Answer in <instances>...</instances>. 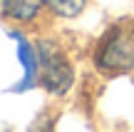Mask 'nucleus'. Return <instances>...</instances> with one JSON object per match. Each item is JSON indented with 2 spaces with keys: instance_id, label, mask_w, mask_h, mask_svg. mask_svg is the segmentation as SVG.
<instances>
[{
  "instance_id": "nucleus-1",
  "label": "nucleus",
  "mask_w": 134,
  "mask_h": 132,
  "mask_svg": "<svg viewBox=\"0 0 134 132\" xmlns=\"http://www.w3.org/2000/svg\"><path fill=\"white\" fill-rule=\"evenodd\" d=\"M94 62L102 72H109V75L134 70V33L127 30L124 25L112 28L99 40Z\"/></svg>"
},
{
  "instance_id": "nucleus-4",
  "label": "nucleus",
  "mask_w": 134,
  "mask_h": 132,
  "mask_svg": "<svg viewBox=\"0 0 134 132\" xmlns=\"http://www.w3.org/2000/svg\"><path fill=\"white\" fill-rule=\"evenodd\" d=\"M0 8L8 18L20 20V23H30L37 18L42 0H0Z\"/></svg>"
},
{
  "instance_id": "nucleus-5",
  "label": "nucleus",
  "mask_w": 134,
  "mask_h": 132,
  "mask_svg": "<svg viewBox=\"0 0 134 132\" xmlns=\"http://www.w3.org/2000/svg\"><path fill=\"white\" fill-rule=\"evenodd\" d=\"M45 8H50L55 15L60 18H77V15L85 10L87 0H42Z\"/></svg>"
},
{
  "instance_id": "nucleus-3",
  "label": "nucleus",
  "mask_w": 134,
  "mask_h": 132,
  "mask_svg": "<svg viewBox=\"0 0 134 132\" xmlns=\"http://www.w3.org/2000/svg\"><path fill=\"white\" fill-rule=\"evenodd\" d=\"M10 38L18 43V57H20V65H23V80H20L18 85H13L10 92H27L30 87L37 85V72H40L37 50H35L20 33H10Z\"/></svg>"
},
{
  "instance_id": "nucleus-2",
  "label": "nucleus",
  "mask_w": 134,
  "mask_h": 132,
  "mask_svg": "<svg viewBox=\"0 0 134 132\" xmlns=\"http://www.w3.org/2000/svg\"><path fill=\"white\" fill-rule=\"evenodd\" d=\"M35 50H37V60H40L37 77L42 87L52 95H65L72 87L75 72H72V65L67 62V57L62 55V50L50 40H42Z\"/></svg>"
}]
</instances>
